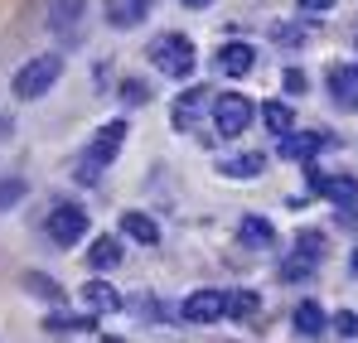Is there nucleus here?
<instances>
[{
	"label": "nucleus",
	"instance_id": "obj_1",
	"mask_svg": "<svg viewBox=\"0 0 358 343\" xmlns=\"http://www.w3.org/2000/svg\"><path fill=\"white\" fill-rule=\"evenodd\" d=\"M126 136H131V126H126V121H107V126H97V131H92V140H87V150L78 155V179H83V184H97L102 170L121 155Z\"/></svg>",
	"mask_w": 358,
	"mask_h": 343
},
{
	"label": "nucleus",
	"instance_id": "obj_2",
	"mask_svg": "<svg viewBox=\"0 0 358 343\" xmlns=\"http://www.w3.org/2000/svg\"><path fill=\"white\" fill-rule=\"evenodd\" d=\"M59 78H63V54H34L29 63H20V68H15L10 92H15L20 102H39Z\"/></svg>",
	"mask_w": 358,
	"mask_h": 343
},
{
	"label": "nucleus",
	"instance_id": "obj_3",
	"mask_svg": "<svg viewBox=\"0 0 358 343\" xmlns=\"http://www.w3.org/2000/svg\"><path fill=\"white\" fill-rule=\"evenodd\" d=\"M150 63H155V73H165V78H194V68H199V54H194V39L189 34H160L155 44H150Z\"/></svg>",
	"mask_w": 358,
	"mask_h": 343
},
{
	"label": "nucleus",
	"instance_id": "obj_4",
	"mask_svg": "<svg viewBox=\"0 0 358 343\" xmlns=\"http://www.w3.org/2000/svg\"><path fill=\"white\" fill-rule=\"evenodd\" d=\"M208 107H213V131H218L223 140H238L242 131L252 126V116H257V107H252L242 92H218Z\"/></svg>",
	"mask_w": 358,
	"mask_h": 343
},
{
	"label": "nucleus",
	"instance_id": "obj_5",
	"mask_svg": "<svg viewBox=\"0 0 358 343\" xmlns=\"http://www.w3.org/2000/svg\"><path fill=\"white\" fill-rule=\"evenodd\" d=\"M320 261H324V237H315V232H300V242L291 247V256L281 261V281H310L315 271H320Z\"/></svg>",
	"mask_w": 358,
	"mask_h": 343
},
{
	"label": "nucleus",
	"instance_id": "obj_6",
	"mask_svg": "<svg viewBox=\"0 0 358 343\" xmlns=\"http://www.w3.org/2000/svg\"><path fill=\"white\" fill-rule=\"evenodd\" d=\"M49 242L54 247H78L83 237H87V208H78V203H59V208H49Z\"/></svg>",
	"mask_w": 358,
	"mask_h": 343
},
{
	"label": "nucleus",
	"instance_id": "obj_7",
	"mask_svg": "<svg viewBox=\"0 0 358 343\" xmlns=\"http://www.w3.org/2000/svg\"><path fill=\"white\" fill-rule=\"evenodd\" d=\"M228 314V295L223 290H194L184 305H179V319L184 324H218Z\"/></svg>",
	"mask_w": 358,
	"mask_h": 343
},
{
	"label": "nucleus",
	"instance_id": "obj_8",
	"mask_svg": "<svg viewBox=\"0 0 358 343\" xmlns=\"http://www.w3.org/2000/svg\"><path fill=\"white\" fill-rule=\"evenodd\" d=\"M310 189L320 198H329L334 208H358V179L354 174H320L310 170Z\"/></svg>",
	"mask_w": 358,
	"mask_h": 343
},
{
	"label": "nucleus",
	"instance_id": "obj_9",
	"mask_svg": "<svg viewBox=\"0 0 358 343\" xmlns=\"http://www.w3.org/2000/svg\"><path fill=\"white\" fill-rule=\"evenodd\" d=\"M208 112V87H189V92H179L175 107H170V121H175L179 136H194L199 131V121Z\"/></svg>",
	"mask_w": 358,
	"mask_h": 343
},
{
	"label": "nucleus",
	"instance_id": "obj_10",
	"mask_svg": "<svg viewBox=\"0 0 358 343\" xmlns=\"http://www.w3.org/2000/svg\"><path fill=\"white\" fill-rule=\"evenodd\" d=\"M334 136H320V131H281L276 136V155L281 160H310L320 145H329Z\"/></svg>",
	"mask_w": 358,
	"mask_h": 343
},
{
	"label": "nucleus",
	"instance_id": "obj_11",
	"mask_svg": "<svg viewBox=\"0 0 358 343\" xmlns=\"http://www.w3.org/2000/svg\"><path fill=\"white\" fill-rule=\"evenodd\" d=\"M150 10H155V0H107L102 20H107V29H136V24H145Z\"/></svg>",
	"mask_w": 358,
	"mask_h": 343
},
{
	"label": "nucleus",
	"instance_id": "obj_12",
	"mask_svg": "<svg viewBox=\"0 0 358 343\" xmlns=\"http://www.w3.org/2000/svg\"><path fill=\"white\" fill-rule=\"evenodd\" d=\"M39 10H44V24H49L54 34H68V29H73V24L83 20L87 0H44Z\"/></svg>",
	"mask_w": 358,
	"mask_h": 343
},
{
	"label": "nucleus",
	"instance_id": "obj_13",
	"mask_svg": "<svg viewBox=\"0 0 358 343\" xmlns=\"http://www.w3.org/2000/svg\"><path fill=\"white\" fill-rule=\"evenodd\" d=\"M252 68H257V49H252L247 39H242V44L233 39V44L218 49V73H228V78H247Z\"/></svg>",
	"mask_w": 358,
	"mask_h": 343
},
{
	"label": "nucleus",
	"instance_id": "obj_14",
	"mask_svg": "<svg viewBox=\"0 0 358 343\" xmlns=\"http://www.w3.org/2000/svg\"><path fill=\"white\" fill-rule=\"evenodd\" d=\"M329 92L339 107H358V63H339L329 68Z\"/></svg>",
	"mask_w": 358,
	"mask_h": 343
},
{
	"label": "nucleus",
	"instance_id": "obj_15",
	"mask_svg": "<svg viewBox=\"0 0 358 343\" xmlns=\"http://www.w3.org/2000/svg\"><path fill=\"white\" fill-rule=\"evenodd\" d=\"M83 305H87V314H117L121 290L107 286V281H87V286H83Z\"/></svg>",
	"mask_w": 358,
	"mask_h": 343
},
{
	"label": "nucleus",
	"instance_id": "obj_16",
	"mask_svg": "<svg viewBox=\"0 0 358 343\" xmlns=\"http://www.w3.org/2000/svg\"><path fill=\"white\" fill-rule=\"evenodd\" d=\"M238 242H242V247H252V251H266V247H276V228H271L266 218L247 213V218L238 223Z\"/></svg>",
	"mask_w": 358,
	"mask_h": 343
},
{
	"label": "nucleus",
	"instance_id": "obj_17",
	"mask_svg": "<svg viewBox=\"0 0 358 343\" xmlns=\"http://www.w3.org/2000/svg\"><path fill=\"white\" fill-rule=\"evenodd\" d=\"M291 324H296V334L300 339H320L324 329H329V314L315 305V300H300L296 305V314H291Z\"/></svg>",
	"mask_w": 358,
	"mask_h": 343
},
{
	"label": "nucleus",
	"instance_id": "obj_18",
	"mask_svg": "<svg viewBox=\"0 0 358 343\" xmlns=\"http://www.w3.org/2000/svg\"><path fill=\"white\" fill-rule=\"evenodd\" d=\"M121 232L141 247H160V223L150 213H121Z\"/></svg>",
	"mask_w": 358,
	"mask_h": 343
},
{
	"label": "nucleus",
	"instance_id": "obj_19",
	"mask_svg": "<svg viewBox=\"0 0 358 343\" xmlns=\"http://www.w3.org/2000/svg\"><path fill=\"white\" fill-rule=\"evenodd\" d=\"M121 237H97L92 247H87V261H92V271H117L121 266Z\"/></svg>",
	"mask_w": 358,
	"mask_h": 343
},
{
	"label": "nucleus",
	"instance_id": "obj_20",
	"mask_svg": "<svg viewBox=\"0 0 358 343\" xmlns=\"http://www.w3.org/2000/svg\"><path fill=\"white\" fill-rule=\"evenodd\" d=\"M218 170L228 174V179H257V174L266 170V155H262V150H242V155H233V160H223Z\"/></svg>",
	"mask_w": 358,
	"mask_h": 343
},
{
	"label": "nucleus",
	"instance_id": "obj_21",
	"mask_svg": "<svg viewBox=\"0 0 358 343\" xmlns=\"http://www.w3.org/2000/svg\"><path fill=\"white\" fill-rule=\"evenodd\" d=\"M44 329L49 334H78V329H92V314H63V309H54V314H44Z\"/></svg>",
	"mask_w": 358,
	"mask_h": 343
},
{
	"label": "nucleus",
	"instance_id": "obj_22",
	"mask_svg": "<svg viewBox=\"0 0 358 343\" xmlns=\"http://www.w3.org/2000/svg\"><path fill=\"white\" fill-rule=\"evenodd\" d=\"M262 121H266V131H276V136H281V131H291V126H296V112L276 97V102H266V107H262Z\"/></svg>",
	"mask_w": 358,
	"mask_h": 343
},
{
	"label": "nucleus",
	"instance_id": "obj_23",
	"mask_svg": "<svg viewBox=\"0 0 358 343\" xmlns=\"http://www.w3.org/2000/svg\"><path fill=\"white\" fill-rule=\"evenodd\" d=\"M24 194H29V184H24L20 174H5V179H0V213H10Z\"/></svg>",
	"mask_w": 358,
	"mask_h": 343
},
{
	"label": "nucleus",
	"instance_id": "obj_24",
	"mask_svg": "<svg viewBox=\"0 0 358 343\" xmlns=\"http://www.w3.org/2000/svg\"><path fill=\"white\" fill-rule=\"evenodd\" d=\"M24 290H29V295H39V300H63L59 281H49V276H39V271H29V276H24Z\"/></svg>",
	"mask_w": 358,
	"mask_h": 343
},
{
	"label": "nucleus",
	"instance_id": "obj_25",
	"mask_svg": "<svg viewBox=\"0 0 358 343\" xmlns=\"http://www.w3.org/2000/svg\"><path fill=\"white\" fill-rule=\"evenodd\" d=\"M257 309H262V300H257L252 290H238V295H228V314L247 319V314H257Z\"/></svg>",
	"mask_w": 358,
	"mask_h": 343
},
{
	"label": "nucleus",
	"instance_id": "obj_26",
	"mask_svg": "<svg viewBox=\"0 0 358 343\" xmlns=\"http://www.w3.org/2000/svg\"><path fill=\"white\" fill-rule=\"evenodd\" d=\"M329 329H334L339 339H358V309H339V314L329 319Z\"/></svg>",
	"mask_w": 358,
	"mask_h": 343
},
{
	"label": "nucleus",
	"instance_id": "obj_27",
	"mask_svg": "<svg viewBox=\"0 0 358 343\" xmlns=\"http://www.w3.org/2000/svg\"><path fill=\"white\" fill-rule=\"evenodd\" d=\"M121 102H131V107H145V102H150V87H145L141 78H126V82H121Z\"/></svg>",
	"mask_w": 358,
	"mask_h": 343
},
{
	"label": "nucleus",
	"instance_id": "obj_28",
	"mask_svg": "<svg viewBox=\"0 0 358 343\" xmlns=\"http://www.w3.org/2000/svg\"><path fill=\"white\" fill-rule=\"evenodd\" d=\"M271 39H276V44H291V49H296L300 39H305V29H300V24H271Z\"/></svg>",
	"mask_w": 358,
	"mask_h": 343
},
{
	"label": "nucleus",
	"instance_id": "obj_29",
	"mask_svg": "<svg viewBox=\"0 0 358 343\" xmlns=\"http://www.w3.org/2000/svg\"><path fill=\"white\" fill-rule=\"evenodd\" d=\"M296 5H300V15H310V20H315V15H324V10H334L339 0H296Z\"/></svg>",
	"mask_w": 358,
	"mask_h": 343
},
{
	"label": "nucleus",
	"instance_id": "obj_30",
	"mask_svg": "<svg viewBox=\"0 0 358 343\" xmlns=\"http://www.w3.org/2000/svg\"><path fill=\"white\" fill-rule=\"evenodd\" d=\"M286 87H291V92H305V73H300V68L286 73Z\"/></svg>",
	"mask_w": 358,
	"mask_h": 343
},
{
	"label": "nucleus",
	"instance_id": "obj_31",
	"mask_svg": "<svg viewBox=\"0 0 358 343\" xmlns=\"http://www.w3.org/2000/svg\"><path fill=\"white\" fill-rule=\"evenodd\" d=\"M179 5H189V10H203V5H213V0H179Z\"/></svg>",
	"mask_w": 358,
	"mask_h": 343
},
{
	"label": "nucleus",
	"instance_id": "obj_32",
	"mask_svg": "<svg viewBox=\"0 0 358 343\" xmlns=\"http://www.w3.org/2000/svg\"><path fill=\"white\" fill-rule=\"evenodd\" d=\"M0 136H10V121H5V116H0Z\"/></svg>",
	"mask_w": 358,
	"mask_h": 343
},
{
	"label": "nucleus",
	"instance_id": "obj_33",
	"mask_svg": "<svg viewBox=\"0 0 358 343\" xmlns=\"http://www.w3.org/2000/svg\"><path fill=\"white\" fill-rule=\"evenodd\" d=\"M349 266H354V276H358V251H354V261H349Z\"/></svg>",
	"mask_w": 358,
	"mask_h": 343
}]
</instances>
